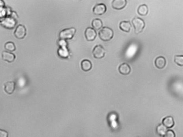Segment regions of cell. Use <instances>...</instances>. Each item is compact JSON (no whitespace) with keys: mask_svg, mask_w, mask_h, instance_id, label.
<instances>
[{"mask_svg":"<svg viewBox=\"0 0 183 137\" xmlns=\"http://www.w3.org/2000/svg\"><path fill=\"white\" fill-rule=\"evenodd\" d=\"M113 30L108 27H104L99 32V37L104 42L110 41L113 38Z\"/></svg>","mask_w":183,"mask_h":137,"instance_id":"cell-1","label":"cell"},{"mask_svg":"<svg viewBox=\"0 0 183 137\" xmlns=\"http://www.w3.org/2000/svg\"><path fill=\"white\" fill-rule=\"evenodd\" d=\"M76 30L74 27L66 29L61 31L59 33V37L62 40L71 39L75 34Z\"/></svg>","mask_w":183,"mask_h":137,"instance_id":"cell-2","label":"cell"},{"mask_svg":"<svg viewBox=\"0 0 183 137\" xmlns=\"http://www.w3.org/2000/svg\"><path fill=\"white\" fill-rule=\"evenodd\" d=\"M132 22L133 24V26L134 27L136 34H139L141 33L145 27V21L140 18H134Z\"/></svg>","mask_w":183,"mask_h":137,"instance_id":"cell-3","label":"cell"},{"mask_svg":"<svg viewBox=\"0 0 183 137\" xmlns=\"http://www.w3.org/2000/svg\"><path fill=\"white\" fill-rule=\"evenodd\" d=\"M94 58L97 59L103 58L105 54V50L102 45H96L93 51Z\"/></svg>","mask_w":183,"mask_h":137,"instance_id":"cell-4","label":"cell"},{"mask_svg":"<svg viewBox=\"0 0 183 137\" xmlns=\"http://www.w3.org/2000/svg\"><path fill=\"white\" fill-rule=\"evenodd\" d=\"M26 35V30L25 26L23 25H18L14 32V35L16 38L22 39L25 37Z\"/></svg>","mask_w":183,"mask_h":137,"instance_id":"cell-5","label":"cell"},{"mask_svg":"<svg viewBox=\"0 0 183 137\" xmlns=\"http://www.w3.org/2000/svg\"><path fill=\"white\" fill-rule=\"evenodd\" d=\"M107 10L106 6L103 3L97 4L93 8V13L96 15H102L106 13Z\"/></svg>","mask_w":183,"mask_h":137,"instance_id":"cell-6","label":"cell"},{"mask_svg":"<svg viewBox=\"0 0 183 137\" xmlns=\"http://www.w3.org/2000/svg\"><path fill=\"white\" fill-rule=\"evenodd\" d=\"M85 38L89 42H91L95 39L97 36L96 31L91 27H88L85 31Z\"/></svg>","mask_w":183,"mask_h":137,"instance_id":"cell-7","label":"cell"},{"mask_svg":"<svg viewBox=\"0 0 183 137\" xmlns=\"http://www.w3.org/2000/svg\"><path fill=\"white\" fill-rule=\"evenodd\" d=\"M2 58L3 60L9 63L14 62L15 60L16 56L13 53L8 51H3L2 53Z\"/></svg>","mask_w":183,"mask_h":137,"instance_id":"cell-8","label":"cell"},{"mask_svg":"<svg viewBox=\"0 0 183 137\" xmlns=\"http://www.w3.org/2000/svg\"><path fill=\"white\" fill-rule=\"evenodd\" d=\"M16 83L14 81H8L5 84L4 89L5 92L9 95L12 94L15 89Z\"/></svg>","mask_w":183,"mask_h":137,"instance_id":"cell-9","label":"cell"},{"mask_svg":"<svg viewBox=\"0 0 183 137\" xmlns=\"http://www.w3.org/2000/svg\"><path fill=\"white\" fill-rule=\"evenodd\" d=\"M127 4L126 0H113L112 2V6L117 10H121L125 7Z\"/></svg>","mask_w":183,"mask_h":137,"instance_id":"cell-10","label":"cell"},{"mask_svg":"<svg viewBox=\"0 0 183 137\" xmlns=\"http://www.w3.org/2000/svg\"><path fill=\"white\" fill-rule=\"evenodd\" d=\"M118 70H119V72L121 74L127 75H128L130 73V71H131V68H130V67L128 64L123 63L119 66Z\"/></svg>","mask_w":183,"mask_h":137,"instance_id":"cell-11","label":"cell"},{"mask_svg":"<svg viewBox=\"0 0 183 137\" xmlns=\"http://www.w3.org/2000/svg\"><path fill=\"white\" fill-rule=\"evenodd\" d=\"M166 61L165 58L162 57V56L157 58L155 61V65L156 67L160 70L163 69L164 68V67L166 66Z\"/></svg>","mask_w":183,"mask_h":137,"instance_id":"cell-12","label":"cell"},{"mask_svg":"<svg viewBox=\"0 0 183 137\" xmlns=\"http://www.w3.org/2000/svg\"><path fill=\"white\" fill-rule=\"evenodd\" d=\"M162 124L165 126L166 128L170 129L173 127L175 124V122L173 117L171 116L166 117L162 120Z\"/></svg>","mask_w":183,"mask_h":137,"instance_id":"cell-13","label":"cell"},{"mask_svg":"<svg viewBox=\"0 0 183 137\" xmlns=\"http://www.w3.org/2000/svg\"><path fill=\"white\" fill-rule=\"evenodd\" d=\"M131 27L132 25L129 21H122L119 24V27L121 30L126 33H129L131 29Z\"/></svg>","mask_w":183,"mask_h":137,"instance_id":"cell-14","label":"cell"},{"mask_svg":"<svg viewBox=\"0 0 183 137\" xmlns=\"http://www.w3.org/2000/svg\"><path fill=\"white\" fill-rule=\"evenodd\" d=\"M93 67L92 63L90 60L84 59L81 62V68L84 72H88L91 70Z\"/></svg>","mask_w":183,"mask_h":137,"instance_id":"cell-15","label":"cell"},{"mask_svg":"<svg viewBox=\"0 0 183 137\" xmlns=\"http://www.w3.org/2000/svg\"><path fill=\"white\" fill-rule=\"evenodd\" d=\"M92 26L95 30H100L103 27V22L100 19H95L92 22Z\"/></svg>","mask_w":183,"mask_h":137,"instance_id":"cell-16","label":"cell"},{"mask_svg":"<svg viewBox=\"0 0 183 137\" xmlns=\"http://www.w3.org/2000/svg\"><path fill=\"white\" fill-rule=\"evenodd\" d=\"M138 13L139 15L142 16H145L148 14V8L147 5H140L138 9Z\"/></svg>","mask_w":183,"mask_h":137,"instance_id":"cell-17","label":"cell"},{"mask_svg":"<svg viewBox=\"0 0 183 137\" xmlns=\"http://www.w3.org/2000/svg\"><path fill=\"white\" fill-rule=\"evenodd\" d=\"M167 131L166 127L164 126L163 124L158 125L157 127H156V132L159 135L163 137Z\"/></svg>","mask_w":183,"mask_h":137,"instance_id":"cell-18","label":"cell"},{"mask_svg":"<svg viewBox=\"0 0 183 137\" xmlns=\"http://www.w3.org/2000/svg\"><path fill=\"white\" fill-rule=\"evenodd\" d=\"M5 50L8 51V52H14L16 50V46L15 44L12 42H6L5 45Z\"/></svg>","mask_w":183,"mask_h":137,"instance_id":"cell-19","label":"cell"},{"mask_svg":"<svg viewBox=\"0 0 183 137\" xmlns=\"http://www.w3.org/2000/svg\"><path fill=\"white\" fill-rule=\"evenodd\" d=\"M174 61L180 66H183V55H175L174 58Z\"/></svg>","mask_w":183,"mask_h":137,"instance_id":"cell-20","label":"cell"},{"mask_svg":"<svg viewBox=\"0 0 183 137\" xmlns=\"http://www.w3.org/2000/svg\"><path fill=\"white\" fill-rule=\"evenodd\" d=\"M175 132L172 130H168L166 132V134L163 136V137H175Z\"/></svg>","mask_w":183,"mask_h":137,"instance_id":"cell-21","label":"cell"},{"mask_svg":"<svg viewBox=\"0 0 183 137\" xmlns=\"http://www.w3.org/2000/svg\"><path fill=\"white\" fill-rule=\"evenodd\" d=\"M0 137H8V133L5 130L0 129Z\"/></svg>","mask_w":183,"mask_h":137,"instance_id":"cell-22","label":"cell"},{"mask_svg":"<svg viewBox=\"0 0 183 137\" xmlns=\"http://www.w3.org/2000/svg\"><path fill=\"white\" fill-rule=\"evenodd\" d=\"M5 5V3L3 1H0V6L1 7H3Z\"/></svg>","mask_w":183,"mask_h":137,"instance_id":"cell-23","label":"cell"}]
</instances>
